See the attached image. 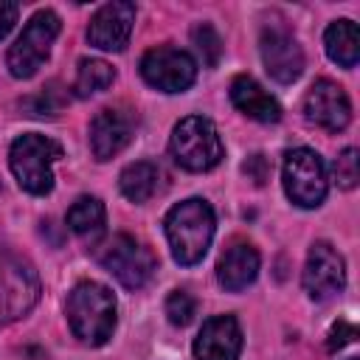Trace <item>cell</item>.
<instances>
[{
  "label": "cell",
  "instance_id": "7c38bea8",
  "mask_svg": "<svg viewBox=\"0 0 360 360\" xmlns=\"http://www.w3.org/2000/svg\"><path fill=\"white\" fill-rule=\"evenodd\" d=\"M304 118L326 132L346 129L352 118V104L346 90L329 79H318L304 96Z\"/></svg>",
  "mask_w": 360,
  "mask_h": 360
},
{
  "label": "cell",
  "instance_id": "d4e9b609",
  "mask_svg": "<svg viewBox=\"0 0 360 360\" xmlns=\"http://www.w3.org/2000/svg\"><path fill=\"white\" fill-rule=\"evenodd\" d=\"M335 177L340 183V188H354L357 180H360V166H357V149L349 146L338 155L335 160Z\"/></svg>",
  "mask_w": 360,
  "mask_h": 360
},
{
  "label": "cell",
  "instance_id": "ffe728a7",
  "mask_svg": "<svg viewBox=\"0 0 360 360\" xmlns=\"http://www.w3.org/2000/svg\"><path fill=\"white\" fill-rule=\"evenodd\" d=\"M118 186H121V194L132 202H146L149 197H155L158 186H160V169L152 163V160H138V163H129L121 177H118Z\"/></svg>",
  "mask_w": 360,
  "mask_h": 360
},
{
  "label": "cell",
  "instance_id": "6da1fadb",
  "mask_svg": "<svg viewBox=\"0 0 360 360\" xmlns=\"http://www.w3.org/2000/svg\"><path fill=\"white\" fill-rule=\"evenodd\" d=\"M214 225H217L214 211L205 200L191 197V200L177 202L163 219L174 262L186 264V267L202 262V256L208 253V245L214 239Z\"/></svg>",
  "mask_w": 360,
  "mask_h": 360
},
{
  "label": "cell",
  "instance_id": "7a4b0ae2",
  "mask_svg": "<svg viewBox=\"0 0 360 360\" xmlns=\"http://www.w3.org/2000/svg\"><path fill=\"white\" fill-rule=\"evenodd\" d=\"M68 323L73 335L90 346H101L115 329V298L104 284L82 281L68 295Z\"/></svg>",
  "mask_w": 360,
  "mask_h": 360
},
{
  "label": "cell",
  "instance_id": "cb8c5ba5",
  "mask_svg": "<svg viewBox=\"0 0 360 360\" xmlns=\"http://www.w3.org/2000/svg\"><path fill=\"white\" fill-rule=\"evenodd\" d=\"M166 315L174 326H188L197 315V301L186 292V290H174L169 298H166Z\"/></svg>",
  "mask_w": 360,
  "mask_h": 360
},
{
  "label": "cell",
  "instance_id": "ac0fdd59",
  "mask_svg": "<svg viewBox=\"0 0 360 360\" xmlns=\"http://www.w3.org/2000/svg\"><path fill=\"white\" fill-rule=\"evenodd\" d=\"M104 225H107V211L98 197H79L68 208V228L90 245H96L101 239Z\"/></svg>",
  "mask_w": 360,
  "mask_h": 360
},
{
  "label": "cell",
  "instance_id": "2e32d148",
  "mask_svg": "<svg viewBox=\"0 0 360 360\" xmlns=\"http://www.w3.org/2000/svg\"><path fill=\"white\" fill-rule=\"evenodd\" d=\"M256 276H259V250L248 242H233L217 264V278L231 292L245 290L248 284L256 281Z\"/></svg>",
  "mask_w": 360,
  "mask_h": 360
},
{
  "label": "cell",
  "instance_id": "603a6c76",
  "mask_svg": "<svg viewBox=\"0 0 360 360\" xmlns=\"http://www.w3.org/2000/svg\"><path fill=\"white\" fill-rule=\"evenodd\" d=\"M191 39H194V45H197L202 62H205L208 68H217V62H219V56H222V39H219V34L214 31V25H208V22L194 25Z\"/></svg>",
  "mask_w": 360,
  "mask_h": 360
},
{
  "label": "cell",
  "instance_id": "44dd1931",
  "mask_svg": "<svg viewBox=\"0 0 360 360\" xmlns=\"http://www.w3.org/2000/svg\"><path fill=\"white\" fill-rule=\"evenodd\" d=\"M115 82V70L112 65H107L104 59H82L76 68V79H73V93L79 98H87L93 93L107 90Z\"/></svg>",
  "mask_w": 360,
  "mask_h": 360
},
{
  "label": "cell",
  "instance_id": "277c9868",
  "mask_svg": "<svg viewBox=\"0 0 360 360\" xmlns=\"http://www.w3.org/2000/svg\"><path fill=\"white\" fill-rule=\"evenodd\" d=\"M172 158L188 172H208L222 160V141L217 127L202 115L183 118L169 141Z\"/></svg>",
  "mask_w": 360,
  "mask_h": 360
},
{
  "label": "cell",
  "instance_id": "8fae6325",
  "mask_svg": "<svg viewBox=\"0 0 360 360\" xmlns=\"http://www.w3.org/2000/svg\"><path fill=\"white\" fill-rule=\"evenodd\" d=\"M304 290L312 301H326L346 284V264L343 256L329 242H315L309 248L307 264H304Z\"/></svg>",
  "mask_w": 360,
  "mask_h": 360
},
{
  "label": "cell",
  "instance_id": "d6986e66",
  "mask_svg": "<svg viewBox=\"0 0 360 360\" xmlns=\"http://www.w3.org/2000/svg\"><path fill=\"white\" fill-rule=\"evenodd\" d=\"M323 45L332 62H338L340 68H354L357 56H360V37H357V25L352 20H335L326 34H323Z\"/></svg>",
  "mask_w": 360,
  "mask_h": 360
},
{
  "label": "cell",
  "instance_id": "5b68a950",
  "mask_svg": "<svg viewBox=\"0 0 360 360\" xmlns=\"http://www.w3.org/2000/svg\"><path fill=\"white\" fill-rule=\"evenodd\" d=\"M59 28H62V22H59V17H56L51 8L37 11V14L25 22L22 34H20L17 42L8 48V59H6L14 79H31V76L42 68V62H45L48 53H51L53 39L59 37Z\"/></svg>",
  "mask_w": 360,
  "mask_h": 360
},
{
  "label": "cell",
  "instance_id": "30bf717a",
  "mask_svg": "<svg viewBox=\"0 0 360 360\" xmlns=\"http://www.w3.org/2000/svg\"><path fill=\"white\" fill-rule=\"evenodd\" d=\"M259 51H262L264 70L276 82L290 84L304 73V51L298 45V39L281 22L264 25L262 39H259Z\"/></svg>",
  "mask_w": 360,
  "mask_h": 360
},
{
  "label": "cell",
  "instance_id": "484cf974",
  "mask_svg": "<svg viewBox=\"0 0 360 360\" xmlns=\"http://www.w3.org/2000/svg\"><path fill=\"white\" fill-rule=\"evenodd\" d=\"M354 338H357V326L349 323V321H338V323L329 329V340H326V346H329L332 352H338V349L349 346Z\"/></svg>",
  "mask_w": 360,
  "mask_h": 360
},
{
  "label": "cell",
  "instance_id": "9c48e42d",
  "mask_svg": "<svg viewBox=\"0 0 360 360\" xmlns=\"http://www.w3.org/2000/svg\"><path fill=\"white\" fill-rule=\"evenodd\" d=\"M39 295L34 267L17 256H0V323L25 315Z\"/></svg>",
  "mask_w": 360,
  "mask_h": 360
},
{
  "label": "cell",
  "instance_id": "8992f818",
  "mask_svg": "<svg viewBox=\"0 0 360 360\" xmlns=\"http://www.w3.org/2000/svg\"><path fill=\"white\" fill-rule=\"evenodd\" d=\"M326 166L318 152L298 146L284 155V191L301 208H315L326 197Z\"/></svg>",
  "mask_w": 360,
  "mask_h": 360
},
{
  "label": "cell",
  "instance_id": "e0dca14e",
  "mask_svg": "<svg viewBox=\"0 0 360 360\" xmlns=\"http://www.w3.org/2000/svg\"><path fill=\"white\" fill-rule=\"evenodd\" d=\"M231 101L239 112H245L248 118L253 121H262V124H273L281 118V107L278 101L250 76H236L231 82Z\"/></svg>",
  "mask_w": 360,
  "mask_h": 360
},
{
  "label": "cell",
  "instance_id": "3957f363",
  "mask_svg": "<svg viewBox=\"0 0 360 360\" xmlns=\"http://www.w3.org/2000/svg\"><path fill=\"white\" fill-rule=\"evenodd\" d=\"M62 158V146L39 132L20 135L8 149L11 172L28 194H48L53 188V163Z\"/></svg>",
  "mask_w": 360,
  "mask_h": 360
},
{
  "label": "cell",
  "instance_id": "4316f807",
  "mask_svg": "<svg viewBox=\"0 0 360 360\" xmlns=\"http://www.w3.org/2000/svg\"><path fill=\"white\" fill-rule=\"evenodd\" d=\"M242 172H245L256 186H262V183L270 177V163H267L264 155H250V158L242 163Z\"/></svg>",
  "mask_w": 360,
  "mask_h": 360
},
{
  "label": "cell",
  "instance_id": "4fadbf2b",
  "mask_svg": "<svg viewBox=\"0 0 360 360\" xmlns=\"http://www.w3.org/2000/svg\"><path fill=\"white\" fill-rule=\"evenodd\" d=\"M132 22H135V6L115 0L101 6L87 25V39L90 45L101 48V51H124L132 34Z\"/></svg>",
  "mask_w": 360,
  "mask_h": 360
},
{
  "label": "cell",
  "instance_id": "7402d4cb",
  "mask_svg": "<svg viewBox=\"0 0 360 360\" xmlns=\"http://www.w3.org/2000/svg\"><path fill=\"white\" fill-rule=\"evenodd\" d=\"M62 107H65V93L59 90L56 82H51V84L42 87L39 93L22 98V110H25L28 115H39V118H53Z\"/></svg>",
  "mask_w": 360,
  "mask_h": 360
},
{
  "label": "cell",
  "instance_id": "52a82bcc",
  "mask_svg": "<svg viewBox=\"0 0 360 360\" xmlns=\"http://www.w3.org/2000/svg\"><path fill=\"white\" fill-rule=\"evenodd\" d=\"M98 262H101V267H104L107 273H112L127 290H141V287L152 278V273H155V267H158L152 250L143 248L138 239H132V236H127V233L112 236V239L107 242V248L98 253Z\"/></svg>",
  "mask_w": 360,
  "mask_h": 360
},
{
  "label": "cell",
  "instance_id": "ba28073f",
  "mask_svg": "<svg viewBox=\"0 0 360 360\" xmlns=\"http://www.w3.org/2000/svg\"><path fill=\"white\" fill-rule=\"evenodd\" d=\"M141 76L146 79V84H152L160 93H183L194 84L197 65L186 51L172 45H158L143 53Z\"/></svg>",
  "mask_w": 360,
  "mask_h": 360
},
{
  "label": "cell",
  "instance_id": "9a60e30c",
  "mask_svg": "<svg viewBox=\"0 0 360 360\" xmlns=\"http://www.w3.org/2000/svg\"><path fill=\"white\" fill-rule=\"evenodd\" d=\"M132 138V118L124 110H101L90 121V149L98 160L118 155Z\"/></svg>",
  "mask_w": 360,
  "mask_h": 360
},
{
  "label": "cell",
  "instance_id": "5bb4252c",
  "mask_svg": "<svg viewBox=\"0 0 360 360\" xmlns=\"http://www.w3.org/2000/svg\"><path fill=\"white\" fill-rule=\"evenodd\" d=\"M242 352V329L233 315L208 318L194 340L197 360H236Z\"/></svg>",
  "mask_w": 360,
  "mask_h": 360
},
{
  "label": "cell",
  "instance_id": "f1b7e54d",
  "mask_svg": "<svg viewBox=\"0 0 360 360\" xmlns=\"http://www.w3.org/2000/svg\"><path fill=\"white\" fill-rule=\"evenodd\" d=\"M349 360H357V357H349Z\"/></svg>",
  "mask_w": 360,
  "mask_h": 360
},
{
  "label": "cell",
  "instance_id": "83f0119b",
  "mask_svg": "<svg viewBox=\"0 0 360 360\" xmlns=\"http://www.w3.org/2000/svg\"><path fill=\"white\" fill-rule=\"evenodd\" d=\"M17 14H20V6H17V3L0 0V39L8 37V31H11L14 22H17Z\"/></svg>",
  "mask_w": 360,
  "mask_h": 360
}]
</instances>
